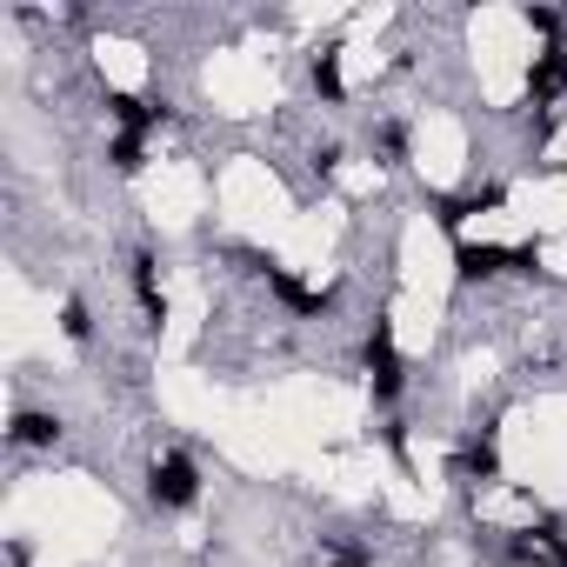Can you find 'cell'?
<instances>
[{
  "instance_id": "6da1fadb",
  "label": "cell",
  "mask_w": 567,
  "mask_h": 567,
  "mask_svg": "<svg viewBox=\"0 0 567 567\" xmlns=\"http://www.w3.org/2000/svg\"><path fill=\"white\" fill-rule=\"evenodd\" d=\"M361 368H368L374 401H394V394L408 388V368H401V348H394V328H388V321L368 328V341H361Z\"/></svg>"
},
{
  "instance_id": "7a4b0ae2",
  "label": "cell",
  "mask_w": 567,
  "mask_h": 567,
  "mask_svg": "<svg viewBox=\"0 0 567 567\" xmlns=\"http://www.w3.org/2000/svg\"><path fill=\"white\" fill-rule=\"evenodd\" d=\"M147 501L167 507V514H174V507H194V501H200V467H194L187 454H161V461L147 467Z\"/></svg>"
},
{
  "instance_id": "3957f363",
  "label": "cell",
  "mask_w": 567,
  "mask_h": 567,
  "mask_svg": "<svg viewBox=\"0 0 567 567\" xmlns=\"http://www.w3.org/2000/svg\"><path fill=\"white\" fill-rule=\"evenodd\" d=\"M494 274H514V247H494V240H461L454 247V280H461V288L494 280Z\"/></svg>"
},
{
  "instance_id": "277c9868",
  "label": "cell",
  "mask_w": 567,
  "mask_h": 567,
  "mask_svg": "<svg viewBox=\"0 0 567 567\" xmlns=\"http://www.w3.org/2000/svg\"><path fill=\"white\" fill-rule=\"evenodd\" d=\"M461 487H474V481H501V447L481 434V441H461V454H454V467H447Z\"/></svg>"
},
{
  "instance_id": "5b68a950",
  "label": "cell",
  "mask_w": 567,
  "mask_h": 567,
  "mask_svg": "<svg viewBox=\"0 0 567 567\" xmlns=\"http://www.w3.org/2000/svg\"><path fill=\"white\" fill-rule=\"evenodd\" d=\"M527 94H534L540 107L567 94V48H540V54H534V68H527Z\"/></svg>"
},
{
  "instance_id": "8992f818",
  "label": "cell",
  "mask_w": 567,
  "mask_h": 567,
  "mask_svg": "<svg viewBox=\"0 0 567 567\" xmlns=\"http://www.w3.org/2000/svg\"><path fill=\"white\" fill-rule=\"evenodd\" d=\"M107 114H114L127 134H147V127H161V121H167V107H154V101H141V94H121V87L107 94Z\"/></svg>"
},
{
  "instance_id": "52a82bcc",
  "label": "cell",
  "mask_w": 567,
  "mask_h": 567,
  "mask_svg": "<svg viewBox=\"0 0 567 567\" xmlns=\"http://www.w3.org/2000/svg\"><path fill=\"white\" fill-rule=\"evenodd\" d=\"M501 200H507V187H481V194H454V200H441V214H434V220H441V227L454 234V227H461L467 214H487V207H501Z\"/></svg>"
},
{
  "instance_id": "ba28073f",
  "label": "cell",
  "mask_w": 567,
  "mask_h": 567,
  "mask_svg": "<svg viewBox=\"0 0 567 567\" xmlns=\"http://www.w3.org/2000/svg\"><path fill=\"white\" fill-rule=\"evenodd\" d=\"M134 295H141V308H147V321L161 328V315H167V295H161V280H154V254H147V247L134 254Z\"/></svg>"
},
{
  "instance_id": "9c48e42d",
  "label": "cell",
  "mask_w": 567,
  "mask_h": 567,
  "mask_svg": "<svg viewBox=\"0 0 567 567\" xmlns=\"http://www.w3.org/2000/svg\"><path fill=\"white\" fill-rule=\"evenodd\" d=\"M54 441H61V421L54 414H34V408L14 414V447H54Z\"/></svg>"
},
{
  "instance_id": "30bf717a",
  "label": "cell",
  "mask_w": 567,
  "mask_h": 567,
  "mask_svg": "<svg viewBox=\"0 0 567 567\" xmlns=\"http://www.w3.org/2000/svg\"><path fill=\"white\" fill-rule=\"evenodd\" d=\"M308 74H315V94H321V101H348V81H341V54H334V48H321Z\"/></svg>"
},
{
  "instance_id": "8fae6325",
  "label": "cell",
  "mask_w": 567,
  "mask_h": 567,
  "mask_svg": "<svg viewBox=\"0 0 567 567\" xmlns=\"http://www.w3.org/2000/svg\"><path fill=\"white\" fill-rule=\"evenodd\" d=\"M61 334H68V341H94V315H87V301H81V295H68V301H61Z\"/></svg>"
},
{
  "instance_id": "7c38bea8",
  "label": "cell",
  "mask_w": 567,
  "mask_h": 567,
  "mask_svg": "<svg viewBox=\"0 0 567 567\" xmlns=\"http://www.w3.org/2000/svg\"><path fill=\"white\" fill-rule=\"evenodd\" d=\"M114 167H121V174H141V167H147V134H121V141H114Z\"/></svg>"
},
{
  "instance_id": "4fadbf2b",
  "label": "cell",
  "mask_w": 567,
  "mask_h": 567,
  "mask_svg": "<svg viewBox=\"0 0 567 567\" xmlns=\"http://www.w3.org/2000/svg\"><path fill=\"white\" fill-rule=\"evenodd\" d=\"M328 560H334V567H374V554L354 547V540H328Z\"/></svg>"
},
{
  "instance_id": "5bb4252c",
  "label": "cell",
  "mask_w": 567,
  "mask_h": 567,
  "mask_svg": "<svg viewBox=\"0 0 567 567\" xmlns=\"http://www.w3.org/2000/svg\"><path fill=\"white\" fill-rule=\"evenodd\" d=\"M527 28H540V34H554V28H560V14H554V8H527Z\"/></svg>"
}]
</instances>
